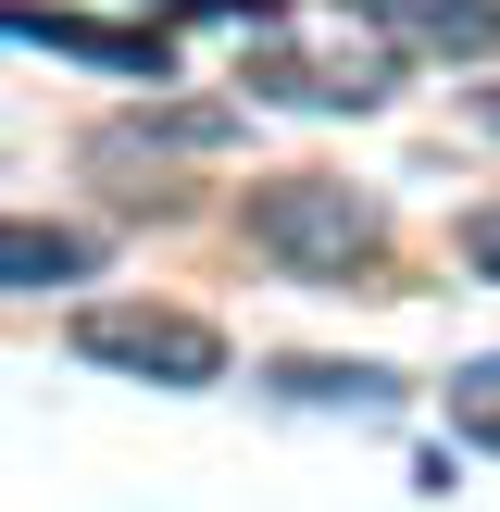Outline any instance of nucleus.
I'll return each mask as SVG.
<instances>
[{
  "label": "nucleus",
  "mask_w": 500,
  "mask_h": 512,
  "mask_svg": "<svg viewBox=\"0 0 500 512\" xmlns=\"http://www.w3.org/2000/svg\"><path fill=\"white\" fill-rule=\"evenodd\" d=\"M88 263H100V238L38 225V213H0V288H75Z\"/></svg>",
  "instance_id": "obj_5"
},
{
  "label": "nucleus",
  "mask_w": 500,
  "mask_h": 512,
  "mask_svg": "<svg viewBox=\"0 0 500 512\" xmlns=\"http://www.w3.org/2000/svg\"><path fill=\"white\" fill-rule=\"evenodd\" d=\"M363 13L425 50H500V0H363Z\"/></svg>",
  "instance_id": "obj_6"
},
{
  "label": "nucleus",
  "mask_w": 500,
  "mask_h": 512,
  "mask_svg": "<svg viewBox=\"0 0 500 512\" xmlns=\"http://www.w3.org/2000/svg\"><path fill=\"white\" fill-rule=\"evenodd\" d=\"M463 263L500 275V200H475V213H463Z\"/></svg>",
  "instance_id": "obj_7"
},
{
  "label": "nucleus",
  "mask_w": 500,
  "mask_h": 512,
  "mask_svg": "<svg viewBox=\"0 0 500 512\" xmlns=\"http://www.w3.org/2000/svg\"><path fill=\"white\" fill-rule=\"evenodd\" d=\"M250 250H275V263H300V275H350V263L388 250V213L350 200L338 175H275V188L250 200Z\"/></svg>",
  "instance_id": "obj_1"
},
{
  "label": "nucleus",
  "mask_w": 500,
  "mask_h": 512,
  "mask_svg": "<svg viewBox=\"0 0 500 512\" xmlns=\"http://www.w3.org/2000/svg\"><path fill=\"white\" fill-rule=\"evenodd\" d=\"M488 125H500V88H488Z\"/></svg>",
  "instance_id": "obj_8"
},
{
  "label": "nucleus",
  "mask_w": 500,
  "mask_h": 512,
  "mask_svg": "<svg viewBox=\"0 0 500 512\" xmlns=\"http://www.w3.org/2000/svg\"><path fill=\"white\" fill-rule=\"evenodd\" d=\"M0 38H38V50L100 63V75H150V88H163V38H150V25H100V13H50V0H0Z\"/></svg>",
  "instance_id": "obj_4"
},
{
  "label": "nucleus",
  "mask_w": 500,
  "mask_h": 512,
  "mask_svg": "<svg viewBox=\"0 0 500 512\" xmlns=\"http://www.w3.org/2000/svg\"><path fill=\"white\" fill-rule=\"evenodd\" d=\"M75 350L113 363V375H150V388H213L225 375V325L150 313V300H88V313H75Z\"/></svg>",
  "instance_id": "obj_2"
},
{
  "label": "nucleus",
  "mask_w": 500,
  "mask_h": 512,
  "mask_svg": "<svg viewBox=\"0 0 500 512\" xmlns=\"http://www.w3.org/2000/svg\"><path fill=\"white\" fill-rule=\"evenodd\" d=\"M250 88L263 100H300V113H363V100H388V50H363L350 25H288L275 13V38L250 50Z\"/></svg>",
  "instance_id": "obj_3"
}]
</instances>
